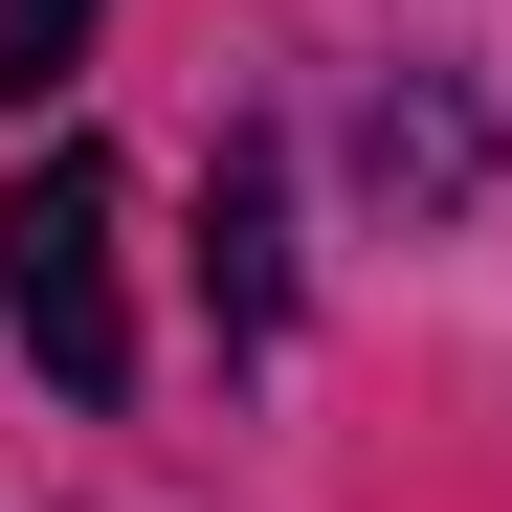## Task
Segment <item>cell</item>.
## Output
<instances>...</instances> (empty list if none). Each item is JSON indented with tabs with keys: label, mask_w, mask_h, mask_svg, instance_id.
Masks as SVG:
<instances>
[{
	"label": "cell",
	"mask_w": 512,
	"mask_h": 512,
	"mask_svg": "<svg viewBox=\"0 0 512 512\" xmlns=\"http://www.w3.org/2000/svg\"><path fill=\"white\" fill-rule=\"evenodd\" d=\"M0 334L67 379V401H134V312H112V156L45 134V179L0 201Z\"/></svg>",
	"instance_id": "1"
},
{
	"label": "cell",
	"mask_w": 512,
	"mask_h": 512,
	"mask_svg": "<svg viewBox=\"0 0 512 512\" xmlns=\"http://www.w3.org/2000/svg\"><path fill=\"white\" fill-rule=\"evenodd\" d=\"M357 179H379V201H423V223H446V201L490 179V112H468V90H379V112H357Z\"/></svg>",
	"instance_id": "2"
},
{
	"label": "cell",
	"mask_w": 512,
	"mask_h": 512,
	"mask_svg": "<svg viewBox=\"0 0 512 512\" xmlns=\"http://www.w3.org/2000/svg\"><path fill=\"white\" fill-rule=\"evenodd\" d=\"M201 223H223V312L268 334L290 290H268V134H223V179H201Z\"/></svg>",
	"instance_id": "3"
},
{
	"label": "cell",
	"mask_w": 512,
	"mask_h": 512,
	"mask_svg": "<svg viewBox=\"0 0 512 512\" xmlns=\"http://www.w3.org/2000/svg\"><path fill=\"white\" fill-rule=\"evenodd\" d=\"M67 45H90V0H0V112H45V90H67Z\"/></svg>",
	"instance_id": "4"
}]
</instances>
